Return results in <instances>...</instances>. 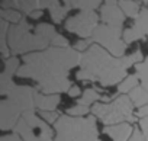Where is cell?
Wrapping results in <instances>:
<instances>
[{
    "mask_svg": "<svg viewBox=\"0 0 148 141\" xmlns=\"http://www.w3.org/2000/svg\"><path fill=\"white\" fill-rule=\"evenodd\" d=\"M135 68H136L138 77H139V80H141V83H142V87H144L145 90H148V57H147L142 63L136 64Z\"/></svg>",
    "mask_w": 148,
    "mask_h": 141,
    "instance_id": "603a6c76",
    "label": "cell"
},
{
    "mask_svg": "<svg viewBox=\"0 0 148 141\" xmlns=\"http://www.w3.org/2000/svg\"><path fill=\"white\" fill-rule=\"evenodd\" d=\"M144 38H148V9L147 8L141 9L139 15L135 18L134 25L123 32V41L126 44Z\"/></svg>",
    "mask_w": 148,
    "mask_h": 141,
    "instance_id": "8fae6325",
    "label": "cell"
},
{
    "mask_svg": "<svg viewBox=\"0 0 148 141\" xmlns=\"http://www.w3.org/2000/svg\"><path fill=\"white\" fill-rule=\"evenodd\" d=\"M100 16L105 25L113 28H122L125 22V13L116 2H106L103 8H100Z\"/></svg>",
    "mask_w": 148,
    "mask_h": 141,
    "instance_id": "7c38bea8",
    "label": "cell"
},
{
    "mask_svg": "<svg viewBox=\"0 0 148 141\" xmlns=\"http://www.w3.org/2000/svg\"><path fill=\"white\" fill-rule=\"evenodd\" d=\"M136 115H138L141 119H142V118H148V105L144 106V108H139L138 112H136Z\"/></svg>",
    "mask_w": 148,
    "mask_h": 141,
    "instance_id": "d6a6232c",
    "label": "cell"
},
{
    "mask_svg": "<svg viewBox=\"0 0 148 141\" xmlns=\"http://www.w3.org/2000/svg\"><path fill=\"white\" fill-rule=\"evenodd\" d=\"M15 134L21 135L23 141H52V129L45 121L35 115V111H28L22 115Z\"/></svg>",
    "mask_w": 148,
    "mask_h": 141,
    "instance_id": "8992f818",
    "label": "cell"
},
{
    "mask_svg": "<svg viewBox=\"0 0 148 141\" xmlns=\"http://www.w3.org/2000/svg\"><path fill=\"white\" fill-rule=\"evenodd\" d=\"M13 6H18L21 12L25 15H32L35 10H39V2L38 0H13Z\"/></svg>",
    "mask_w": 148,
    "mask_h": 141,
    "instance_id": "d6986e66",
    "label": "cell"
},
{
    "mask_svg": "<svg viewBox=\"0 0 148 141\" xmlns=\"http://www.w3.org/2000/svg\"><path fill=\"white\" fill-rule=\"evenodd\" d=\"M82 54L74 48L51 47L41 52L23 55V65L18 70L22 79H34L44 95H60L71 89L67 79L70 70L80 64Z\"/></svg>",
    "mask_w": 148,
    "mask_h": 141,
    "instance_id": "6da1fadb",
    "label": "cell"
},
{
    "mask_svg": "<svg viewBox=\"0 0 148 141\" xmlns=\"http://www.w3.org/2000/svg\"><path fill=\"white\" fill-rule=\"evenodd\" d=\"M70 9H73L70 2H65V8H62L61 5H57V6L51 8L49 9V15H51V19L54 21V23H60L65 18V15L70 12Z\"/></svg>",
    "mask_w": 148,
    "mask_h": 141,
    "instance_id": "ffe728a7",
    "label": "cell"
},
{
    "mask_svg": "<svg viewBox=\"0 0 148 141\" xmlns=\"http://www.w3.org/2000/svg\"><path fill=\"white\" fill-rule=\"evenodd\" d=\"M93 115H96L106 127L134 122V103L131 102L129 96L121 95L110 103H95L92 108Z\"/></svg>",
    "mask_w": 148,
    "mask_h": 141,
    "instance_id": "5b68a950",
    "label": "cell"
},
{
    "mask_svg": "<svg viewBox=\"0 0 148 141\" xmlns=\"http://www.w3.org/2000/svg\"><path fill=\"white\" fill-rule=\"evenodd\" d=\"M22 115V109L15 102H12L8 98L3 99L0 102V128H2V131H9L12 128L15 129Z\"/></svg>",
    "mask_w": 148,
    "mask_h": 141,
    "instance_id": "30bf717a",
    "label": "cell"
},
{
    "mask_svg": "<svg viewBox=\"0 0 148 141\" xmlns=\"http://www.w3.org/2000/svg\"><path fill=\"white\" fill-rule=\"evenodd\" d=\"M136 85H138V74H131L118 86V92L119 93H126V92L131 93L135 87H138Z\"/></svg>",
    "mask_w": 148,
    "mask_h": 141,
    "instance_id": "7402d4cb",
    "label": "cell"
},
{
    "mask_svg": "<svg viewBox=\"0 0 148 141\" xmlns=\"http://www.w3.org/2000/svg\"><path fill=\"white\" fill-rule=\"evenodd\" d=\"M32 26L22 19L18 25H12L8 34V44L13 54H26L44 50L55 38L57 31L52 25L39 23L35 28V32H31Z\"/></svg>",
    "mask_w": 148,
    "mask_h": 141,
    "instance_id": "3957f363",
    "label": "cell"
},
{
    "mask_svg": "<svg viewBox=\"0 0 148 141\" xmlns=\"http://www.w3.org/2000/svg\"><path fill=\"white\" fill-rule=\"evenodd\" d=\"M0 18H2V21H6L8 23L12 22L15 25H18L22 21L21 13L16 12V10H12V9H2V10H0Z\"/></svg>",
    "mask_w": 148,
    "mask_h": 141,
    "instance_id": "cb8c5ba5",
    "label": "cell"
},
{
    "mask_svg": "<svg viewBox=\"0 0 148 141\" xmlns=\"http://www.w3.org/2000/svg\"><path fill=\"white\" fill-rule=\"evenodd\" d=\"M67 112H68V115H70V116H76V118H80V116H84V115L89 112V106L76 105V106L70 108Z\"/></svg>",
    "mask_w": 148,
    "mask_h": 141,
    "instance_id": "484cf974",
    "label": "cell"
},
{
    "mask_svg": "<svg viewBox=\"0 0 148 141\" xmlns=\"http://www.w3.org/2000/svg\"><path fill=\"white\" fill-rule=\"evenodd\" d=\"M34 100H35V108H38L39 111L55 112L60 103V96L58 95H41L38 93V89H35Z\"/></svg>",
    "mask_w": 148,
    "mask_h": 141,
    "instance_id": "9a60e30c",
    "label": "cell"
},
{
    "mask_svg": "<svg viewBox=\"0 0 148 141\" xmlns=\"http://www.w3.org/2000/svg\"><path fill=\"white\" fill-rule=\"evenodd\" d=\"M139 127H141V131H142L145 141H148V118H142L139 121Z\"/></svg>",
    "mask_w": 148,
    "mask_h": 141,
    "instance_id": "f1b7e54d",
    "label": "cell"
},
{
    "mask_svg": "<svg viewBox=\"0 0 148 141\" xmlns=\"http://www.w3.org/2000/svg\"><path fill=\"white\" fill-rule=\"evenodd\" d=\"M39 116L47 122V124H54L60 119L58 112H45V111H39Z\"/></svg>",
    "mask_w": 148,
    "mask_h": 141,
    "instance_id": "4316f807",
    "label": "cell"
},
{
    "mask_svg": "<svg viewBox=\"0 0 148 141\" xmlns=\"http://www.w3.org/2000/svg\"><path fill=\"white\" fill-rule=\"evenodd\" d=\"M141 58V50H136L131 55L116 58L100 45L93 44L87 51L82 54V68L77 72L76 77L79 80L99 82L105 87L113 86L119 82L122 83L126 79V70L134 64H139Z\"/></svg>",
    "mask_w": 148,
    "mask_h": 141,
    "instance_id": "7a4b0ae2",
    "label": "cell"
},
{
    "mask_svg": "<svg viewBox=\"0 0 148 141\" xmlns=\"http://www.w3.org/2000/svg\"><path fill=\"white\" fill-rule=\"evenodd\" d=\"M92 42H93L92 38H90V39H82V41H79L76 45H74V50H76V51H84ZM86 51H87V50H86Z\"/></svg>",
    "mask_w": 148,
    "mask_h": 141,
    "instance_id": "83f0119b",
    "label": "cell"
},
{
    "mask_svg": "<svg viewBox=\"0 0 148 141\" xmlns=\"http://www.w3.org/2000/svg\"><path fill=\"white\" fill-rule=\"evenodd\" d=\"M80 93H82V89H80L79 86H76V85H74V86H71V89L68 90V95H70V98H77Z\"/></svg>",
    "mask_w": 148,
    "mask_h": 141,
    "instance_id": "1f68e13d",
    "label": "cell"
},
{
    "mask_svg": "<svg viewBox=\"0 0 148 141\" xmlns=\"http://www.w3.org/2000/svg\"><path fill=\"white\" fill-rule=\"evenodd\" d=\"M41 16H42V10H35V12L31 15L32 19H38V18H41Z\"/></svg>",
    "mask_w": 148,
    "mask_h": 141,
    "instance_id": "836d02e7",
    "label": "cell"
},
{
    "mask_svg": "<svg viewBox=\"0 0 148 141\" xmlns=\"http://www.w3.org/2000/svg\"><path fill=\"white\" fill-rule=\"evenodd\" d=\"M118 5H119V8L122 9V12L126 15V16H129V18H136L138 15H139V6H141V3H138V2H131V0H121V2H118Z\"/></svg>",
    "mask_w": 148,
    "mask_h": 141,
    "instance_id": "ac0fdd59",
    "label": "cell"
},
{
    "mask_svg": "<svg viewBox=\"0 0 148 141\" xmlns=\"http://www.w3.org/2000/svg\"><path fill=\"white\" fill-rule=\"evenodd\" d=\"M9 23L6 21H0V48H2V57L5 61L9 57V44H8V34H9Z\"/></svg>",
    "mask_w": 148,
    "mask_h": 141,
    "instance_id": "e0dca14e",
    "label": "cell"
},
{
    "mask_svg": "<svg viewBox=\"0 0 148 141\" xmlns=\"http://www.w3.org/2000/svg\"><path fill=\"white\" fill-rule=\"evenodd\" d=\"M134 129L128 122L125 124H118V125H112V127H105V132L113 140V141H129Z\"/></svg>",
    "mask_w": 148,
    "mask_h": 141,
    "instance_id": "5bb4252c",
    "label": "cell"
},
{
    "mask_svg": "<svg viewBox=\"0 0 148 141\" xmlns=\"http://www.w3.org/2000/svg\"><path fill=\"white\" fill-rule=\"evenodd\" d=\"M0 141H23V140L18 134H10V135H3L0 138Z\"/></svg>",
    "mask_w": 148,
    "mask_h": 141,
    "instance_id": "4dcf8cb0",
    "label": "cell"
},
{
    "mask_svg": "<svg viewBox=\"0 0 148 141\" xmlns=\"http://www.w3.org/2000/svg\"><path fill=\"white\" fill-rule=\"evenodd\" d=\"M34 95H35V89L34 87H29V86H16L13 83L6 90V93L3 96H6L12 102H15L22 109V112L25 113L28 111H34L35 109Z\"/></svg>",
    "mask_w": 148,
    "mask_h": 141,
    "instance_id": "9c48e42d",
    "label": "cell"
},
{
    "mask_svg": "<svg viewBox=\"0 0 148 141\" xmlns=\"http://www.w3.org/2000/svg\"><path fill=\"white\" fill-rule=\"evenodd\" d=\"M129 98H131L134 106H136L138 109L148 105V90H145L142 86L135 87V89L129 93Z\"/></svg>",
    "mask_w": 148,
    "mask_h": 141,
    "instance_id": "2e32d148",
    "label": "cell"
},
{
    "mask_svg": "<svg viewBox=\"0 0 148 141\" xmlns=\"http://www.w3.org/2000/svg\"><path fill=\"white\" fill-rule=\"evenodd\" d=\"M57 141H100L93 116L62 115L55 122Z\"/></svg>",
    "mask_w": 148,
    "mask_h": 141,
    "instance_id": "277c9868",
    "label": "cell"
},
{
    "mask_svg": "<svg viewBox=\"0 0 148 141\" xmlns=\"http://www.w3.org/2000/svg\"><path fill=\"white\" fill-rule=\"evenodd\" d=\"M102 95L96 90V89H86L82 99L79 100V105H83V106H89L90 103H97V100H102Z\"/></svg>",
    "mask_w": 148,
    "mask_h": 141,
    "instance_id": "44dd1931",
    "label": "cell"
},
{
    "mask_svg": "<svg viewBox=\"0 0 148 141\" xmlns=\"http://www.w3.org/2000/svg\"><path fill=\"white\" fill-rule=\"evenodd\" d=\"M97 21L99 16L95 10H82L65 22V29L84 39H90L93 36L95 29L99 26Z\"/></svg>",
    "mask_w": 148,
    "mask_h": 141,
    "instance_id": "ba28073f",
    "label": "cell"
},
{
    "mask_svg": "<svg viewBox=\"0 0 148 141\" xmlns=\"http://www.w3.org/2000/svg\"><path fill=\"white\" fill-rule=\"evenodd\" d=\"M129 141H145V138H144V135H142V131H139L138 128H135V129H134V134H132V137H131Z\"/></svg>",
    "mask_w": 148,
    "mask_h": 141,
    "instance_id": "f546056e",
    "label": "cell"
},
{
    "mask_svg": "<svg viewBox=\"0 0 148 141\" xmlns=\"http://www.w3.org/2000/svg\"><path fill=\"white\" fill-rule=\"evenodd\" d=\"M123 34L121 31V28H113L109 25H99L95 32L92 39L95 42H97V45H100L102 48H105L106 51H109V54H112L116 58L125 57V50H126V42L122 39Z\"/></svg>",
    "mask_w": 148,
    "mask_h": 141,
    "instance_id": "52a82bcc",
    "label": "cell"
},
{
    "mask_svg": "<svg viewBox=\"0 0 148 141\" xmlns=\"http://www.w3.org/2000/svg\"><path fill=\"white\" fill-rule=\"evenodd\" d=\"M19 68H21V65H19V58L18 57H12V58H8L5 61V70H3V73L0 74V95L2 96L13 85L12 76L18 74Z\"/></svg>",
    "mask_w": 148,
    "mask_h": 141,
    "instance_id": "4fadbf2b",
    "label": "cell"
},
{
    "mask_svg": "<svg viewBox=\"0 0 148 141\" xmlns=\"http://www.w3.org/2000/svg\"><path fill=\"white\" fill-rule=\"evenodd\" d=\"M73 9L79 8L82 10H95V8H97L100 5L99 0H76V2H70Z\"/></svg>",
    "mask_w": 148,
    "mask_h": 141,
    "instance_id": "d4e9b609",
    "label": "cell"
}]
</instances>
